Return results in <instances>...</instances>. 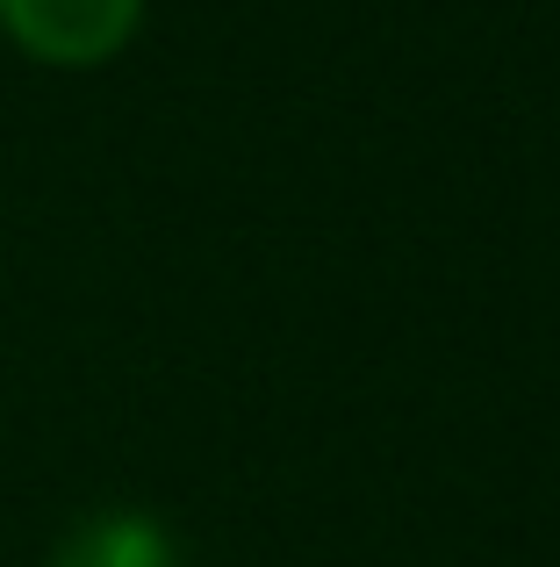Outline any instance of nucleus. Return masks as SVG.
I'll return each mask as SVG.
<instances>
[{
    "label": "nucleus",
    "instance_id": "nucleus-1",
    "mask_svg": "<svg viewBox=\"0 0 560 567\" xmlns=\"http://www.w3.org/2000/svg\"><path fill=\"white\" fill-rule=\"evenodd\" d=\"M144 0H0V29L43 65H101L129 43Z\"/></svg>",
    "mask_w": 560,
    "mask_h": 567
},
{
    "label": "nucleus",
    "instance_id": "nucleus-2",
    "mask_svg": "<svg viewBox=\"0 0 560 567\" xmlns=\"http://www.w3.org/2000/svg\"><path fill=\"white\" fill-rule=\"evenodd\" d=\"M51 567H180V560H173V539H166L158 517L101 511V517H80V525L58 539Z\"/></svg>",
    "mask_w": 560,
    "mask_h": 567
}]
</instances>
